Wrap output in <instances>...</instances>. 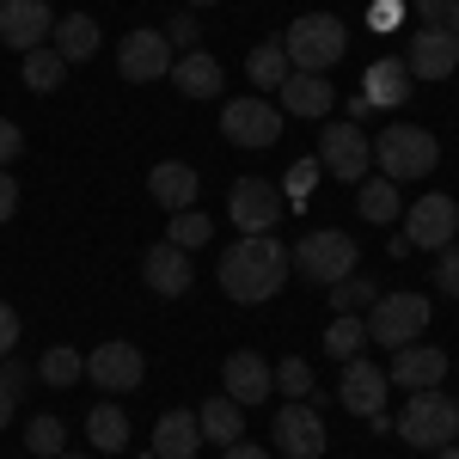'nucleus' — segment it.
I'll return each mask as SVG.
<instances>
[{
	"label": "nucleus",
	"mask_w": 459,
	"mask_h": 459,
	"mask_svg": "<svg viewBox=\"0 0 459 459\" xmlns=\"http://www.w3.org/2000/svg\"><path fill=\"white\" fill-rule=\"evenodd\" d=\"M184 6H214V0H184Z\"/></svg>",
	"instance_id": "3c124183"
},
{
	"label": "nucleus",
	"mask_w": 459,
	"mask_h": 459,
	"mask_svg": "<svg viewBox=\"0 0 459 459\" xmlns=\"http://www.w3.org/2000/svg\"><path fill=\"white\" fill-rule=\"evenodd\" d=\"M209 233H214V227H209V214H203V209H178V214H172V227H166V239H172L178 251L209 246Z\"/></svg>",
	"instance_id": "473e14b6"
},
{
	"label": "nucleus",
	"mask_w": 459,
	"mask_h": 459,
	"mask_svg": "<svg viewBox=\"0 0 459 459\" xmlns=\"http://www.w3.org/2000/svg\"><path fill=\"white\" fill-rule=\"evenodd\" d=\"M221 392H227L239 411H251V404H264V398L276 392V368H270L257 350H233L227 361H221Z\"/></svg>",
	"instance_id": "ddd939ff"
},
{
	"label": "nucleus",
	"mask_w": 459,
	"mask_h": 459,
	"mask_svg": "<svg viewBox=\"0 0 459 459\" xmlns=\"http://www.w3.org/2000/svg\"><path fill=\"white\" fill-rule=\"evenodd\" d=\"M454 246H459V239H454Z\"/></svg>",
	"instance_id": "864d4df0"
},
{
	"label": "nucleus",
	"mask_w": 459,
	"mask_h": 459,
	"mask_svg": "<svg viewBox=\"0 0 459 459\" xmlns=\"http://www.w3.org/2000/svg\"><path fill=\"white\" fill-rule=\"evenodd\" d=\"M386 251H392V257H411V251H417V246H411L404 233H386Z\"/></svg>",
	"instance_id": "de8ad7c7"
},
{
	"label": "nucleus",
	"mask_w": 459,
	"mask_h": 459,
	"mask_svg": "<svg viewBox=\"0 0 459 459\" xmlns=\"http://www.w3.org/2000/svg\"><path fill=\"white\" fill-rule=\"evenodd\" d=\"M19 214V184H13V172H0V227Z\"/></svg>",
	"instance_id": "37998d69"
},
{
	"label": "nucleus",
	"mask_w": 459,
	"mask_h": 459,
	"mask_svg": "<svg viewBox=\"0 0 459 459\" xmlns=\"http://www.w3.org/2000/svg\"><path fill=\"white\" fill-rule=\"evenodd\" d=\"M361 343H368V325H361L355 313H337V318H331V331H325V350L337 355V361L361 355Z\"/></svg>",
	"instance_id": "2f4dec72"
},
{
	"label": "nucleus",
	"mask_w": 459,
	"mask_h": 459,
	"mask_svg": "<svg viewBox=\"0 0 459 459\" xmlns=\"http://www.w3.org/2000/svg\"><path fill=\"white\" fill-rule=\"evenodd\" d=\"M147 459H153V454H147Z\"/></svg>",
	"instance_id": "6e6d98bb"
},
{
	"label": "nucleus",
	"mask_w": 459,
	"mask_h": 459,
	"mask_svg": "<svg viewBox=\"0 0 459 459\" xmlns=\"http://www.w3.org/2000/svg\"><path fill=\"white\" fill-rule=\"evenodd\" d=\"M392 386L404 392H429L447 380V350H429V343H404V350H392V368H386Z\"/></svg>",
	"instance_id": "a211bd4d"
},
{
	"label": "nucleus",
	"mask_w": 459,
	"mask_h": 459,
	"mask_svg": "<svg viewBox=\"0 0 459 459\" xmlns=\"http://www.w3.org/2000/svg\"><path fill=\"white\" fill-rule=\"evenodd\" d=\"M147 374V361L135 343H99V350L86 355V380H99L105 392H135Z\"/></svg>",
	"instance_id": "f3484780"
},
{
	"label": "nucleus",
	"mask_w": 459,
	"mask_h": 459,
	"mask_svg": "<svg viewBox=\"0 0 459 459\" xmlns=\"http://www.w3.org/2000/svg\"><path fill=\"white\" fill-rule=\"evenodd\" d=\"M49 31H56L49 0H0V43H6V49L31 56V49L49 43Z\"/></svg>",
	"instance_id": "2eb2a0df"
},
{
	"label": "nucleus",
	"mask_w": 459,
	"mask_h": 459,
	"mask_svg": "<svg viewBox=\"0 0 459 459\" xmlns=\"http://www.w3.org/2000/svg\"><path fill=\"white\" fill-rule=\"evenodd\" d=\"M142 276H147V288H153L160 300H178V294L190 288V251H178L172 239L147 246V257H142Z\"/></svg>",
	"instance_id": "412c9836"
},
{
	"label": "nucleus",
	"mask_w": 459,
	"mask_h": 459,
	"mask_svg": "<svg viewBox=\"0 0 459 459\" xmlns=\"http://www.w3.org/2000/svg\"><path fill=\"white\" fill-rule=\"evenodd\" d=\"M56 459H86V454H56Z\"/></svg>",
	"instance_id": "603ef678"
},
{
	"label": "nucleus",
	"mask_w": 459,
	"mask_h": 459,
	"mask_svg": "<svg viewBox=\"0 0 459 459\" xmlns=\"http://www.w3.org/2000/svg\"><path fill=\"white\" fill-rule=\"evenodd\" d=\"M398 19H404V6H398V0H374V13H368V25H374V31H386V25H398Z\"/></svg>",
	"instance_id": "79ce46f5"
},
{
	"label": "nucleus",
	"mask_w": 459,
	"mask_h": 459,
	"mask_svg": "<svg viewBox=\"0 0 459 459\" xmlns=\"http://www.w3.org/2000/svg\"><path fill=\"white\" fill-rule=\"evenodd\" d=\"M447 6H454V0H417V19H423V25H441Z\"/></svg>",
	"instance_id": "c03bdc74"
},
{
	"label": "nucleus",
	"mask_w": 459,
	"mask_h": 459,
	"mask_svg": "<svg viewBox=\"0 0 459 459\" xmlns=\"http://www.w3.org/2000/svg\"><path fill=\"white\" fill-rule=\"evenodd\" d=\"M227 214H233L239 233H270V227L282 221V190H276L270 178H239V184L227 190Z\"/></svg>",
	"instance_id": "f8f14e48"
},
{
	"label": "nucleus",
	"mask_w": 459,
	"mask_h": 459,
	"mask_svg": "<svg viewBox=\"0 0 459 459\" xmlns=\"http://www.w3.org/2000/svg\"><path fill=\"white\" fill-rule=\"evenodd\" d=\"M227 459H276V454H264V447H251V441H233V447H227Z\"/></svg>",
	"instance_id": "a18cd8bd"
},
{
	"label": "nucleus",
	"mask_w": 459,
	"mask_h": 459,
	"mask_svg": "<svg viewBox=\"0 0 459 459\" xmlns=\"http://www.w3.org/2000/svg\"><path fill=\"white\" fill-rule=\"evenodd\" d=\"M19 331H25V325H19V313H13V307L0 300V355H13V350H19Z\"/></svg>",
	"instance_id": "a19ab883"
},
{
	"label": "nucleus",
	"mask_w": 459,
	"mask_h": 459,
	"mask_svg": "<svg viewBox=\"0 0 459 459\" xmlns=\"http://www.w3.org/2000/svg\"><path fill=\"white\" fill-rule=\"evenodd\" d=\"M196 190H203V178H196V166H184V160H160V166L147 172V196L166 214L196 209Z\"/></svg>",
	"instance_id": "aec40b11"
},
{
	"label": "nucleus",
	"mask_w": 459,
	"mask_h": 459,
	"mask_svg": "<svg viewBox=\"0 0 459 459\" xmlns=\"http://www.w3.org/2000/svg\"><path fill=\"white\" fill-rule=\"evenodd\" d=\"M361 325H368V343L404 350V343H417L429 331V294H380Z\"/></svg>",
	"instance_id": "423d86ee"
},
{
	"label": "nucleus",
	"mask_w": 459,
	"mask_h": 459,
	"mask_svg": "<svg viewBox=\"0 0 459 459\" xmlns=\"http://www.w3.org/2000/svg\"><path fill=\"white\" fill-rule=\"evenodd\" d=\"M276 392H282V398H313V368H307L300 355L276 361Z\"/></svg>",
	"instance_id": "c9c22d12"
},
{
	"label": "nucleus",
	"mask_w": 459,
	"mask_h": 459,
	"mask_svg": "<svg viewBox=\"0 0 459 459\" xmlns=\"http://www.w3.org/2000/svg\"><path fill=\"white\" fill-rule=\"evenodd\" d=\"M441 31H454V37H459V0L447 6V13H441Z\"/></svg>",
	"instance_id": "09e8293b"
},
{
	"label": "nucleus",
	"mask_w": 459,
	"mask_h": 459,
	"mask_svg": "<svg viewBox=\"0 0 459 459\" xmlns=\"http://www.w3.org/2000/svg\"><path fill=\"white\" fill-rule=\"evenodd\" d=\"M270 435H276V454L282 459H325V417L307 398H288L276 411V423H270Z\"/></svg>",
	"instance_id": "1a4fd4ad"
},
{
	"label": "nucleus",
	"mask_w": 459,
	"mask_h": 459,
	"mask_svg": "<svg viewBox=\"0 0 459 459\" xmlns=\"http://www.w3.org/2000/svg\"><path fill=\"white\" fill-rule=\"evenodd\" d=\"M325 294H331V307H337V313H355V307H374V300H380V288L361 282V276H343V282H331Z\"/></svg>",
	"instance_id": "f704fd0d"
},
{
	"label": "nucleus",
	"mask_w": 459,
	"mask_h": 459,
	"mask_svg": "<svg viewBox=\"0 0 459 459\" xmlns=\"http://www.w3.org/2000/svg\"><path fill=\"white\" fill-rule=\"evenodd\" d=\"M172 86L184 99H221V86H227V68L214 62L209 49H184L172 62Z\"/></svg>",
	"instance_id": "5701e85b"
},
{
	"label": "nucleus",
	"mask_w": 459,
	"mask_h": 459,
	"mask_svg": "<svg viewBox=\"0 0 459 459\" xmlns=\"http://www.w3.org/2000/svg\"><path fill=\"white\" fill-rule=\"evenodd\" d=\"M178 62V49L166 43V31H129L117 43V74L129 80V86H153V80H166Z\"/></svg>",
	"instance_id": "9d476101"
},
{
	"label": "nucleus",
	"mask_w": 459,
	"mask_h": 459,
	"mask_svg": "<svg viewBox=\"0 0 459 459\" xmlns=\"http://www.w3.org/2000/svg\"><path fill=\"white\" fill-rule=\"evenodd\" d=\"M282 49H288V68L294 74H325V68L343 62L350 25H343L337 13H300V19L282 31Z\"/></svg>",
	"instance_id": "f03ea898"
},
{
	"label": "nucleus",
	"mask_w": 459,
	"mask_h": 459,
	"mask_svg": "<svg viewBox=\"0 0 459 459\" xmlns=\"http://www.w3.org/2000/svg\"><path fill=\"white\" fill-rule=\"evenodd\" d=\"M62 441H68V423H62V417H31V429H25V447H31V454L56 459Z\"/></svg>",
	"instance_id": "72a5a7b5"
},
{
	"label": "nucleus",
	"mask_w": 459,
	"mask_h": 459,
	"mask_svg": "<svg viewBox=\"0 0 459 459\" xmlns=\"http://www.w3.org/2000/svg\"><path fill=\"white\" fill-rule=\"evenodd\" d=\"M196 423H203V441H214V447H233V441H246V411L221 392V398H209L203 411H196Z\"/></svg>",
	"instance_id": "a878e982"
},
{
	"label": "nucleus",
	"mask_w": 459,
	"mask_h": 459,
	"mask_svg": "<svg viewBox=\"0 0 459 459\" xmlns=\"http://www.w3.org/2000/svg\"><path fill=\"white\" fill-rule=\"evenodd\" d=\"M404 239H411L417 251H447L459 239V203L441 196V190L417 196V203L404 209Z\"/></svg>",
	"instance_id": "6e6552de"
},
{
	"label": "nucleus",
	"mask_w": 459,
	"mask_h": 459,
	"mask_svg": "<svg viewBox=\"0 0 459 459\" xmlns=\"http://www.w3.org/2000/svg\"><path fill=\"white\" fill-rule=\"evenodd\" d=\"M221 135L233 147H270L282 135V110L270 99H227L221 105Z\"/></svg>",
	"instance_id": "9b49d317"
},
{
	"label": "nucleus",
	"mask_w": 459,
	"mask_h": 459,
	"mask_svg": "<svg viewBox=\"0 0 459 459\" xmlns=\"http://www.w3.org/2000/svg\"><path fill=\"white\" fill-rule=\"evenodd\" d=\"M288 257H294V270H300L307 282L331 288V282H343V276H355L361 246H355L343 227H313V233H300V246L288 251Z\"/></svg>",
	"instance_id": "20e7f679"
},
{
	"label": "nucleus",
	"mask_w": 459,
	"mask_h": 459,
	"mask_svg": "<svg viewBox=\"0 0 459 459\" xmlns=\"http://www.w3.org/2000/svg\"><path fill=\"white\" fill-rule=\"evenodd\" d=\"M374 166L392 184H417V178H429L441 166V142L429 129H417V123H392V129L374 135Z\"/></svg>",
	"instance_id": "7ed1b4c3"
},
{
	"label": "nucleus",
	"mask_w": 459,
	"mask_h": 459,
	"mask_svg": "<svg viewBox=\"0 0 459 459\" xmlns=\"http://www.w3.org/2000/svg\"><path fill=\"white\" fill-rule=\"evenodd\" d=\"M331 105H337V86L325 74H288L276 86V110L282 117H331Z\"/></svg>",
	"instance_id": "6ab92c4d"
},
{
	"label": "nucleus",
	"mask_w": 459,
	"mask_h": 459,
	"mask_svg": "<svg viewBox=\"0 0 459 459\" xmlns=\"http://www.w3.org/2000/svg\"><path fill=\"white\" fill-rule=\"evenodd\" d=\"M13 404H19V398H13V386H6V380H0V429L13 423Z\"/></svg>",
	"instance_id": "49530a36"
},
{
	"label": "nucleus",
	"mask_w": 459,
	"mask_h": 459,
	"mask_svg": "<svg viewBox=\"0 0 459 459\" xmlns=\"http://www.w3.org/2000/svg\"><path fill=\"white\" fill-rule=\"evenodd\" d=\"M392 429H398L411 447H429V454H435V447H447V441L459 435V404L441 386L411 392V404L398 411V423H392Z\"/></svg>",
	"instance_id": "39448f33"
},
{
	"label": "nucleus",
	"mask_w": 459,
	"mask_h": 459,
	"mask_svg": "<svg viewBox=\"0 0 459 459\" xmlns=\"http://www.w3.org/2000/svg\"><path fill=\"white\" fill-rule=\"evenodd\" d=\"M454 404H459V398H454Z\"/></svg>",
	"instance_id": "5fc2aeb1"
},
{
	"label": "nucleus",
	"mask_w": 459,
	"mask_h": 459,
	"mask_svg": "<svg viewBox=\"0 0 459 459\" xmlns=\"http://www.w3.org/2000/svg\"><path fill=\"white\" fill-rule=\"evenodd\" d=\"M417 86H411V68H404V56H380L374 68L361 74V99L374 110H398L404 99H411Z\"/></svg>",
	"instance_id": "4be33fe9"
},
{
	"label": "nucleus",
	"mask_w": 459,
	"mask_h": 459,
	"mask_svg": "<svg viewBox=\"0 0 459 459\" xmlns=\"http://www.w3.org/2000/svg\"><path fill=\"white\" fill-rule=\"evenodd\" d=\"M318 172H325L318 160H294V166H288V178H282V203H307V190H313Z\"/></svg>",
	"instance_id": "e433bc0d"
},
{
	"label": "nucleus",
	"mask_w": 459,
	"mask_h": 459,
	"mask_svg": "<svg viewBox=\"0 0 459 459\" xmlns=\"http://www.w3.org/2000/svg\"><path fill=\"white\" fill-rule=\"evenodd\" d=\"M19 74H25V86H31V92H56V86L68 80V62L56 56V43H43V49H31V56L19 62Z\"/></svg>",
	"instance_id": "c756f323"
},
{
	"label": "nucleus",
	"mask_w": 459,
	"mask_h": 459,
	"mask_svg": "<svg viewBox=\"0 0 459 459\" xmlns=\"http://www.w3.org/2000/svg\"><path fill=\"white\" fill-rule=\"evenodd\" d=\"M288 270H294V257H288V246L276 233H239V246L221 251L214 282L227 288V300H239V307H264V300L282 294Z\"/></svg>",
	"instance_id": "f257e3e1"
},
{
	"label": "nucleus",
	"mask_w": 459,
	"mask_h": 459,
	"mask_svg": "<svg viewBox=\"0 0 459 459\" xmlns=\"http://www.w3.org/2000/svg\"><path fill=\"white\" fill-rule=\"evenodd\" d=\"M386 392H392L386 368H374L368 355H350V361H343V386H337V404H343L350 417H380V411H386Z\"/></svg>",
	"instance_id": "4468645a"
},
{
	"label": "nucleus",
	"mask_w": 459,
	"mask_h": 459,
	"mask_svg": "<svg viewBox=\"0 0 459 459\" xmlns=\"http://www.w3.org/2000/svg\"><path fill=\"white\" fill-rule=\"evenodd\" d=\"M196 447H203L196 411H166L153 423V459H196Z\"/></svg>",
	"instance_id": "b1692460"
},
{
	"label": "nucleus",
	"mask_w": 459,
	"mask_h": 459,
	"mask_svg": "<svg viewBox=\"0 0 459 459\" xmlns=\"http://www.w3.org/2000/svg\"><path fill=\"white\" fill-rule=\"evenodd\" d=\"M19 153H25V135H19V123H6V117H0V172H6Z\"/></svg>",
	"instance_id": "ea45409f"
},
{
	"label": "nucleus",
	"mask_w": 459,
	"mask_h": 459,
	"mask_svg": "<svg viewBox=\"0 0 459 459\" xmlns=\"http://www.w3.org/2000/svg\"><path fill=\"white\" fill-rule=\"evenodd\" d=\"M86 441H92L99 454H123V447H129V417H123L117 404H92V411H86Z\"/></svg>",
	"instance_id": "cd10ccee"
},
{
	"label": "nucleus",
	"mask_w": 459,
	"mask_h": 459,
	"mask_svg": "<svg viewBox=\"0 0 459 459\" xmlns=\"http://www.w3.org/2000/svg\"><path fill=\"white\" fill-rule=\"evenodd\" d=\"M318 166L331 178H343V184H361V178L374 172V135H361L355 123H325L318 129Z\"/></svg>",
	"instance_id": "0eeeda50"
},
{
	"label": "nucleus",
	"mask_w": 459,
	"mask_h": 459,
	"mask_svg": "<svg viewBox=\"0 0 459 459\" xmlns=\"http://www.w3.org/2000/svg\"><path fill=\"white\" fill-rule=\"evenodd\" d=\"M404 68H411V80H447L459 68V37L441 25H417L411 49H404Z\"/></svg>",
	"instance_id": "dca6fc26"
},
{
	"label": "nucleus",
	"mask_w": 459,
	"mask_h": 459,
	"mask_svg": "<svg viewBox=\"0 0 459 459\" xmlns=\"http://www.w3.org/2000/svg\"><path fill=\"white\" fill-rule=\"evenodd\" d=\"M246 74H251V86H270V92H276V86H282L288 74V49H282V37H270V43H257V49H251L246 56Z\"/></svg>",
	"instance_id": "c85d7f7f"
},
{
	"label": "nucleus",
	"mask_w": 459,
	"mask_h": 459,
	"mask_svg": "<svg viewBox=\"0 0 459 459\" xmlns=\"http://www.w3.org/2000/svg\"><path fill=\"white\" fill-rule=\"evenodd\" d=\"M37 380H49V386H80V380H86V355L68 350V343L43 350V361H37Z\"/></svg>",
	"instance_id": "7c9ffc66"
},
{
	"label": "nucleus",
	"mask_w": 459,
	"mask_h": 459,
	"mask_svg": "<svg viewBox=\"0 0 459 459\" xmlns=\"http://www.w3.org/2000/svg\"><path fill=\"white\" fill-rule=\"evenodd\" d=\"M441 264H435V282H441V294H459V246H447V251H435Z\"/></svg>",
	"instance_id": "58836bf2"
},
{
	"label": "nucleus",
	"mask_w": 459,
	"mask_h": 459,
	"mask_svg": "<svg viewBox=\"0 0 459 459\" xmlns=\"http://www.w3.org/2000/svg\"><path fill=\"white\" fill-rule=\"evenodd\" d=\"M196 37H203V31H196V19H190V13H178L172 25H166V43H172L178 56H184V49H196Z\"/></svg>",
	"instance_id": "4c0bfd02"
},
{
	"label": "nucleus",
	"mask_w": 459,
	"mask_h": 459,
	"mask_svg": "<svg viewBox=\"0 0 459 459\" xmlns=\"http://www.w3.org/2000/svg\"><path fill=\"white\" fill-rule=\"evenodd\" d=\"M435 459H459V441H447V447H435Z\"/></svg>",
	"instance_id": "8fccbe9b"
},
{
	"label": "nucleus",
	"mask_w": 459,
	"mask_h": 459,
	"mask_svg": "<svg viewBox=\"0 0 459 459\" xmlns=\"http://www.w3.org/2000/svg\"><path fill=\"white\" fill-rule=\"evenodd\" d=\"M355 209H361V221H374V227H392V221L404 214V196H398V184H392V178H361Z\"/></svg>",
	"instance_id": "bb28decb"
},
{
	"label": "nucleus",
	"mask_w": 459,
	"mask_h": 459,
	"mask_svg": "<svg viewBox=\"0 0 459 459\" xmlns=\"http://www.w3.org/2000/svg\"><path fill=\"white\" fill-rule=\"evenodd\" d=\"M56 56L62 62H92L99 56V19L92 13H68V19H56Z\"/></svg>",
	"instance_id": "393cba45"
}]
</instances>
